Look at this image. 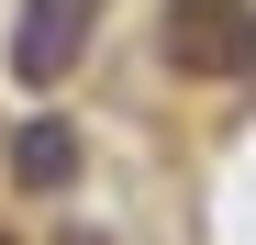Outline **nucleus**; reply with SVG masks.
Segmentation results:
<instances>
[{
    "instance_id": "1",
    "label": "nucleus",
    "mask_w": 256,
    "mask_h": 245,
    "mask_svg": "<svg viewBox=\"0 0 256 245\" xmlns=\"http://www.w3.org/2000/svg\"><path fill=\"white\" fill-rule=\"evenodd\" d=\"M156 56L178 78H200V90L256 78V0H167L156 12Z\"/></svg>"
},
{
    "instance_id": "3",
    "label": "nucleus",
    "mask_w": 256,
    "mask_h": 245,
    "mask_svg": "<svg viewBox=\"0 0 256 245\" xmlns=\"http://www.w3.org/2000/svg\"><path fill=\"white\" fill-rule=\"evenodd\" d=\"M12 178H22V190H67V178H78V134H67L56 112H34L22 134H12Z\"/></svg>"
},
{
    "instance_id": "5",
    "label": "nucleus",
    "mask_w": 256,
    "mask_h": 245,
    "mask_svg": "<svg viewBox=\"0 0 256 245\" xmlns=\"http://www.w3.org/2000/svg\"><path fill=\"white\" fill-rule=\"evenodd\" d=\"M0 245H12V234H0Z\"/></svg>"
},
{
    "instance_id": "4",
    "label": "nucleus",
    "mask_w": 256,
    "mask_h": 245,
    "mask_svg": "<svg viewBox=\"0 0 256 245\" xmlns=\"http://www.w3.org/2000/svg\"><path fill=\"white\" fill-rule=\"evenodd\" d=\"M67 245H112V234H67Z\"/></svg>"
},
{
    "instance_id": "2",
    "label": "nucleus",
    "mask_w": 256,
    "mask_h": 245,
    "mask_svg": "<svg viewBox=\"0 0 256 245\" xmlns=\"http://www.w3.org/2000/svg\"><path fill=\"white\" fill-rule=\"evenodd\" d=\"M90 22H100V0H22L12 12V78L22 90H56L90 56Z\"/></svg>"
}]
</instances>
